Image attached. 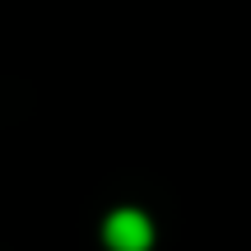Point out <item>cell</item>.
Wrapping results in <instances>:
<instances>
[{"label":"cell","mask_w":251,"mask_h":251,"mask_svg":"<svg viewBox=\"0 0 251 251\" xmlns=\"http://www.w3.org/2000/svg\"><path fill=\"white\" fill-rule=\"evenodd\" d=\"M102 242H107V251H149L153 247V224L140 209H112L102 219Z\"/></svg>","instance_id":"cell-1"}]
</instances>
